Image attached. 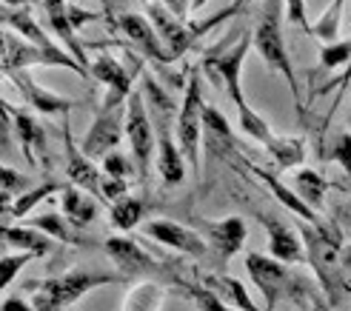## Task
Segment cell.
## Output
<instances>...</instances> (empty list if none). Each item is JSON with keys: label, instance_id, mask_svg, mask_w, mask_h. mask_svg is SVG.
Listing matches in <instances>:
<instances>
[{"label": "cell", "instance_id": "1", "mask_svg": "<svg viewBox=\"0 0 351 311\" xmlns=\"http://www.w3.org/2000/svg\"><path fill=\"white\" fill-rule=\"evenodd\" d=\"M245 269H249L269 311H274L283 300H291L300 311H328L331 308L328 297L314 286V280L297 274L291 266L274 260L269 254L249 251L245 254Z\"/></svg>", "mask_w": 351, "mask_h": 311}, {"label": "cell", "instance_id": "43", "mask_svg": "<svg viewBox=\"0 0 351 311\" xmlns=\"http://www.w3.org/2000/svg\"><path fill=\"white\" fill-rule=\"evenodd\" d=\"M351 83V66L346 69V72L343 75H337V77H331L328 83H323L320 86V89H317V95H326V92H331V89H337V86H340V92L346 89V86ZM340 92H337V100H340Z\"/></svg>", "mask_w": 351, "mask_h": 311}, {"label": "cell", "instance_id": "36", "mask_svg": "<svg viewBox=\"0 0 351 311\" xmlns=\"http://www.w3.org/2000/svg\"><path fill=\"white\" fill-rule=\"evenodd\" d=\"M320 66L323 69H340V66H351V34L346 40H337L331 46L320 49Z\"/></svg>", "mask_w": 351, "mask_h": 311}, {"label": "cell", "instance_id": "28", "mask_svg": "<svg viewBox=\"0 0 351 311\" xmlns=\"http://www.w3.org/2000/svg\"><path fill=\"white\" fill-rule=\"evenodd\" d=\"M166 297V286L163 283H134L132 291L126 295V303H123V311H160Z\"/></svg>", "mask_w": 351, "mask_h": 311}, {"label": "cell", "instance_id": "7", "mask_svg": "<svg viewBox=\"0 0 351 311\" xmlns=\"http://www.w3.org/2000/svg\"><path fill=\"white\" fill-rule=\"evenodd\" d=\"M206 134V103L200 86V69L186 80V92L178 114V143L186 158L189 171L200 180V137Z\"/></svg>", "mask_w": 351, "mask_h": 311}, {"label": "cell", "instance_id": "38", "mask_svg": "<svg viewBox=\"0 0 351 311\" xmlns=\"http://www.w3.org/2000/svg\"><path fill=\"white\" fill-rule=\"evenodd\" d=\"M328 158L335 160L346 175H351V132H340L328 146Z\"/></svg>", "mask_w": 351, "mask_h": 311}, {"label": "cell", "instance_id": "39", "mask_svg": "<svg viewBox=\"0 0 351 311\" xmlns=\"http://www.w3.org/2000/svg\"><path fill=\"white\" fill-rule=\"evenodd\" d=\"M132 171H137L132 166V160L123 151H112L106 160H103V175L114 177V180H132Z\"/></svg>", "mask_w": 351, "mask_h": 311}, {"label": "cell", "instance_id": "10", "mask_svg": "<svg viewBox=\"0 0 351 311\" xmlns=\"http://www.w3.org/2000/svg\"><path fill=\"white\" fill-rule=\"evenodd\" d=\"M126 106L129 103H106V100L97 106L92 129L83 137L80 146L89 160H106L117 149L123 132H126Z\"/></svg>", "mask_w": 351, "mask_h": 311}, {"label": "cell", "instance_id": "33", "mask_svg": "<svg viewBox=\"0 0 351 311\" xmlns=\"http://www.w3.org/2000/svg\"><path fill=\"white\" fill-rule=\"evenodd\" d=\"M32 188H34V180L29 175H17L12 166L3 163V169H0V200H3V209L12 206L21 195L32 192Z\"/></svg>", "mask_w": 351, "mask_h": 311}, {"label": "cell", "instance_id": "37", "mask_svg": "<svg viewBox=\"0 0 351 311\" xmlns=\"http://www.w3.org/2000/svg\"><path fill=\"white\" fill-rule=\"evenodd\" d=\"M32 260H34V254H29V251L3 254V260H0V286L9 288V286L14 283L17 274H21V269H23L26 263H32Z\"/></svg>", "mask_w": 351, "mask_h": 311}, {"label": "cell", "instance_id": "42", "mask_svg": "<svg viewBox=\"0 0 351 311\" xmlns=\"http://www.w3.org/2000/svg\"><path fill=\"white\" fill-rule=\"evenodd\" d=\"M97 12H83L80 6H75V3H69V21H72V26H75V32L83 26V23H92V21H97Z\"/></svg>", "mask_w": 351, "mask_h": 311}, {"label": "cell", "instance_id": "41", "mask_svg": "<svg viewBox=\"0 0 351 311\" xmlns=\"http://www.w3.org/2000/svg\"><path fill=\"white\" fill-rule=\"evenodd\" d=\"M286 17L291 26H300L306 34L311 32V23L306 21V3L303 0H291V3H286Z\"/></svg>", "mask_w": 351, "mask_h": 311}, {"label": "cell", "instance_id": "4", "mask_svg": "<svg viewBox=\"0 0 351 311\" xmlns=\"http://www.w3.org/2000/svg\"><path fill=\"white\" fill-rule=\"evenodd\" d=\"M109 283H126L120 271H66L58 277H46V280H29L23 288L32 295L34 311H63L69 306H75L83 295H89L97 286H109Z\"/></svg>", "mask_w": 351, "mask_h": 311}, {"label": "cell", "instance_id": "40", "mask_svg": "<svg viewBox=\"0 0 351 311\" xmlns=\"http://www.w3.org/2000/svg\"><path fill=\"white\" fill-rule=\"evenodd\" d=\"M100 197L106 200V203H117V200H123V197H129V180H114V177L103 175Z\"/></svg>", "mask_w": 351, "mask_h": 311}, {"label": "cell", "instance_id": "44", "mask_svg": "<svg viewBox=\"0 0 351 311\" xmlns=\"http://www.w3.org/2000/svg\"><path fill=\"white\" fill-rule=\"evenodd\" d=\"M3 311H34V306H29L23 297H6L3 300Z\"/></svg>", "mask_w": 351, "mask_h": 311}, {"label": "cell", "instance_id": "13", "mask_svg": "<svg viewBox=\"0 0 351 311\" xmlns=\"http://www.w3.org/2000/svg\"><path fill=\"white\" fill-rule=\"evenodd\" d=\"M203 234V240L208 243V257L217 263V266H226V260H232L237 251H243L245 246V223L243 217H226V220H203L197 217V229Z\"/></svg>", "mask_w": 351, "mask_h": 311}, {"label": "cell", "instance_id": "6", "mask_svg": "<svg viewBox=\"0 0 351 311\" xmlns=\"http://www.w3.org/2000/svg\"><path fill=\"white\" fill-rule=\"evenodd\" d=\"M254 46V32H240V38L232 46H217L212 51H206V58L200 60V72L212 80L220 92H226L234 103V109L243 112L249 109V100L243 95V63L249 49Z\"/></svg>", "mask_w": 351, "mask_h": 311}, {"label": "cell", "instance_id": "29", "mask_svg": "<svg viewBox=\"0 0 351 311\" xmlns=\"http://www.w3.org/2000/svg\"><path fill=\"white\" fill-rule=\"evenodd\" d=\"M29 226L38 229L43 234H49L51 240H60V243H69V246H83V240L77 237L75 226L69 223L66 217L49 212V214H38V217H29Z\"/></svg>", "mask_w": 351, "mask_h": 311}, {"label": "cell", "instance_id": "23", "mask_svg": "<svg viewBox=\"0 0 351 311\" xmlns=\"http://www.w3.org/2000/svg\"><path fill=\"white\" fill-rule=\"evenodd\" d=\"M200 286L208 288L217 300H223L226 306H232L237 311H260L254 306V300L249 297L245 286L234 277H229L226 271H200Z\"/></svg>", "mask_w": 351, "mask_h": 311}, {"label": "cell", "instance_id": "45", "mask_svg": "<svg viewBox=\"0 0 351 311\" xmlns=\"http://www.w3.org/2000/svg\"><path fill=\"white\" fill-rule=\"evenodd\" d=\"M348 126H351V114H348Z\"/></svg>", "mask_w": 351, "mask_h": 311}, {"label": "cell", "instance_id": "12", "mask_svg": "<svg viewBox=\"0 0 351 311\" xmlns=\"http://www.w3.org/2000/svg\"><path fill=\"white\" fill-rule=\"evenodd\" d=\"M106 254L126 280H143V277H166V269L154 260V257L132 237H109L106 240Z\"/></svg>", "mask_w": 351, "mask_h": 311}, {"label": "cell", "instance_id": "26", "mask_svg": "<svg viewBox=\"0 0 351 311\" xmlns=\"http://www.w3.org/2000/svg\"><path fill=\"white\" fill-rule=\"evenodd\" d=\"M291 188L297 192V197L308 206V209L320 212L323 200H326V192H328V180L320 175V171H314V169H300L291 177Z\"/></svg>", "mask_w": 351, "mask_h": 311}, {"label": "cell", "instance_id": "17", "mask_svg": "<svg viewBox=\"0 0 351 311\" xmlns=\"http://www.w3.org/2000/svg\"><path fill=\"white\" fill-rule=\"evenodd\" d=\"M3 112H9L12 117V129L17 134V146H21V154L26 158L29 166H38V160L46 163V129L38 117L32 112H23V109H12V103L3 100Z\"/></svg>", "mask_w": 351, "mask_h": 311}, {"label": "cell", "instance_id": "19", "mask_svg": "<svg viewBox=\"0 0 351 311\" xmlns=\"http://www.w3.org/2000/svg\"><path fill=\"white\" fill-rule=\"evenodd\" d=\"M46 9V17H49V26L51 32H55V38L60 40V46L72 55L86 72L92 75V60H89V51H86L83 40L77 38V32L72 26V21H69V3H63V0H46V3H40Z\"/></svg>", "mask_w": 351, "mask_h": 311}, {"label": "cell", "instance_id": "9", "mask_svg": "<svg viewBox=\"0 0 351 311\" xmlns=\"http://www.w3.org/2000/svg\"><path fill=\"white\" fill-rule=\"evenodd\" d=\"M126 137L132 143V160L137 169V177H140V183H146L154 149H157V134H154L152 117H149L146 100L140 95V89H134V95L129 97V106H126Z\"/></svg>", "mask_w": 351, "mask_h": 311}, {"label": "cell", "instance_id": "16", "mask_svg": "<svg viewBox=\"0 0 351 311\" xmlns=\"http://www.w3.org/2000/svg\"><path fill=\"white\" fill-rule=\"evenodd\" d=\"M63 154H66V163L63 171L72 186L83 188L89 195H100V183H103V169L95 166V160H89L83 154V149L75 143V134H72V123H69V114L63 117Z\"/></svg>", "mask_w": 351, "mask_h": 311}, {"label": "cell", "instance_id": "34", "mask_svg": "<svg viewBox=\"0 0 351 311\" xmlns=\"http://www.w3.org/2000/svg\"><path fill=\"white\" fill-rule=\"evenodd\" d=\"M240 114V129H243V134H249V137H254L257 143H263V146H269L271 140H274V132L269 129V123L263 120L252 106L249 109H243V112H237Z\"/></svg>", "mask_w": 351, "mask_h": 311}, {"label": "cell", "instance_id": "14", "mask_svg": "<svg viewBox=\"0 0 351 311\" xmlns=\"http://www.w3.org/2000/svg\"><path fill=\"white\" fill-rule=\"evenodd\" d=\"M257 220L269 234V257H274V260L286 266H297L308 260V251L303 246L300 234L291 229V223H286L274 212H257Z\"/></svg>", "mask_w": 351, "mask_h": 311}, {"label": "cell", "instance_id": "22", "mask_svg": "<svg viewBox=\"0 0 351 311\" xmlns=\"http://www.w3.org/2000/svg\"><path fill=\"white\" fill-rule=\"evenodd\" d=\"M240 166L243 169H249L252 171V175L263 183V186H266L269 188V192L280 200V203H283L286 206V209L294 214V217H300V220H306V223H311V226H320V217H317V212H314V209H308V206L300 200V197H297V192H294V188L291 186H286L283 180H280L277 175H274V171H266V169H260V166H254V163H249V160H245V158H240Z\"/></svg>", "mask_w": 351, "mask_h": 311}, {"label": "cell", "instance_id": "18", "mask_svg": "<svg viewBox=\"0 0 351 311\" xmlns=\"http://www.w3.org/2000/svg\"><path fill=\"white\" fill-rule=\"evenodd\" d=\"M0 26L14 32V34H21L23 40L34 43L38 49H46V51H60L63 46L55 43L46 34V29L34 21V14H32V6L29 3H0ZM66 51V49H63Z\"/></svg>", "mask_w": 351, "mask_h": 311}, {"label": "cell", "instance_id": "11", "mask_svg": "<svg viewBox=\"0 0 351 311\" xmlns=\"http://www.w3.org/2000/svg\"><path fill=\"white\" fill-rule=\"evenodd\" d=\"M106 17L112 21V29L117 34H123V40H126L140 58H146L157 66L174 63V58L169 55V49L160 40V34L149 23V17H143L140 12H112Z\"/></svg>", "mask_w": 351, "mask_h": 311}, {"label": "cell", "instance_id": "3", "mask_svg": "<svg viewBox=\"0 0 351 311\" xmlns=\"http://www.w3.org/2000/svg\"><path fill=\"white\" fill-rule=\"evenodd\" d=\"M300 237L306 240L308 260L320 280L323 295L328 297L331 306H340L351 295L343 254H340V249H343L340 232H335V226H328V223H320V226H314V229H311V223H306V226H300Z\"/></svg>", "mask_w": 351, "mask_h": 311}, {"label": "cell", "instance_id": "27", "mask_svg": "<svg viewBox=\"0 0 351 311\" xmlns=\"http://www.w3.org/2000/svg\"><path fill=\"white\" fill-rule=\"evenodd\" d=\"M63 192V183H58V180H43L40 186H34L32 188V192H26V195H21V197H17L12 206H6V209H3V223H9L12 217H17V220H21V217H26L32 209H34V206H38V203H43L49 195H60Z\"/></svg>", "mask_w": 351, "mask_h": 311}, {"label": "cell", "instance_id": "31", "mask_svg": "<svg viewBox=\"0 0 351 311\" xmlns=\"http://www.w3.org/2000/svg\"><path fill=\"white\" fill-rule=\"evenodd\" d=\"M266 151L274 158L277 169H297L306 160V146L300 137H274L266 146Z\"/></svg>", "mask_w": 351, "mask_h": 311}, {"label": "cell", "instance_id": "2", "mask_svg": "<svg viewBox=\"0 0 351 311\" xmlns=\"http://www.w3.org/2000/svg\"><path fill=\"white\" fill-rule=\"evenodd\" d=\"M140 95L146 100V109L152 117V126L157 134V171L166 186H180L186 180V158L180 146L174 143V129H178V103L174 97L157 83L154 75H143V83H140Z\"/></svg>", "mask_w": 351, "mask_h": 311}, {"label": "cell", "instance_id": "5", "mask_svg": "<svg viewBox=\"0 0 351 311\" xmlns=\"http://www.w3.org/2000/svg\"><path fill=\"white\" fill-rule=\"evenodd\" d=\"M283 17H286V3H271L263 6L260 17H257V26L252 29L254 32V49L257 55L266 60L269 69L280 72L286 77L289 89H291V97H294V106L297 112H306L303 106V95H300V80H297V72L291 66V55H289V46H286V34H283Z\"/></svg>", "mask_w": 351, "mask_h": 311}, {"label": "cell", "instance_id": "15", "mask_svg": "<svg viewBox=\"0 0 351 311\" xmlns=\"http://www.w3.org/2000/svg\"><path fill=\"white\" fill-rule=\"evenodd\" d=\"M143 234L154 243H160L166 249H174L186 257H195V260H203L208 257V243L203 240L200 232L195 229H186L180 223H171V220H149L143 223Z\"/></svg>", "mask_w": 351, "mask_h": 311}, {"label": "cell", "instance_id": "8", "mask_svg": "<svg viewBox=\"0 0 351 311\" xmlns=\"http://www.w3.org/2000/svg\"><path fill=\"white\" fill-rule=\"evenodd\" d=\"M3 34V51H0V66H3V75H12V72H26L29 66H58V69H69V72H75L77 77L89 80L92 75L86 72V69L69 55V51H46V49H38L34 43L23 40L21 34H14L9 29H0Z\"/></svg>", "mask_w": 351, "mask_h": 311}, {"label": "cell", "instance_id": "32", "mask_svg": "<svg viewBox=\"0 0 351 311\" xmlns=\"http://www.w3.org/2000/svg\"><path fill=\"white\" fill-rule=\"evenodd\" d=\"M343 0H331V3L326 6L323 17L317 23H311V38H317L323 40V46H331V43H337V34H340V17H343Z\"/></svg>", "mask_w": 351, "mask_h": 311}, {"label": "cell", "instance_id": "24", "mask_svg": "<svg viewBox=\"0 0 351 311\" xmlns=\"http://www.w3.org/2000/svg\"><path fill=\"white\" fill-rule=\"evenodd\" d=\"M60 206H63V217L72 223L75 229H86V226H92V223L97 220L100 214V206L95 200V195L89 192H83V188L77 186H63V192H60Z\"/></svg>", "mask_w": 351, "mask_h": 311}, {"label": "cell", "instance_id": "21", "mask_svg": "<svg viewBox=\"0 0 351 311\" xmlns=\"http://www.w3.org/2000/svg\"><path fill=\"white\" fill-rule=\"evenodd\" d=\"M6 77L14 83V89L23 95V100L29 103V106H32L34 112H40V114H63V117H66L69 112L75 109V103H77V100H72V97L46 92L43 86H38L26 72H12V75H6Z\"/></svg>", "mask_w": 351, "mask_h": 311}, {"label": "cell", "instance_id": "30", "mask_svg": "<svg viewBox=\"0 0 351 311\" xmlns=\"http://www.w3.org/2000/svg\"><path fill=\"white\" fill-rule=\"evenodd\" d=\"M109 217H112V226H114V229L132 232V229L140 226V220L146 217V200H143V197H134V195L123 197V200L112 203Z\"/></svg>", "mask_w": 351, "mask_h": 311}, {"label": "cell", "instance_id": "35", "mask_svg": "<svg viewBox=\"0 0 351 311\" xmlns=\"http://www.w3.org/2000/svg\"><path fill=\"white\" fill-rule=\"evenodd\" d=\"M178 286H183V283H178ZM183 295H186V300H191V306H195L197 311H237V308H232V306H226L223 300H217L212 291L208 288H203L200 283H195V286H183Z\"/></svg>", "mask_w": 351, "mask_h": 311}, {"label": "cell", "instance_id": "25", "mask_svg": "<svg viewBox=\"0 0 351 311\" xmlns=\"http://www.w3.org/2000/svg\"><path fill=\"white\" fill-rule=\"evenodd\" d=\"M0 234H3V243L6 246H14V249H21V251H29L34 257H46L51 251V237L38 232V229H32V226H3L0 229Z\"/></svg>", "mask_w": 351, "mask_h": 311}, {"label": "cell", "instance_id": "20", "mask_svg": "<svg viewBox=\"0 0 351 311\" xmlns=\"http://www.w3.org/2000/svg\"><path fill=\"white\" fill-rule=\"evenodd\" d=\"M132 77H134V72H129L117 58L103 55V58L92 60V80L106 86V97H103L106 103H129V97L134 95Z\"/></svg>", "mask_w": 351, "mask_h": 311}]
</instances>
